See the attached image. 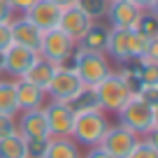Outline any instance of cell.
<instances>
[{
	"instance_id": "cell-1",
	"label": "cell",
	"mask_w": 158,
	"mask_h": 158,
	"mask_svg": "<svg viewBox=\"0 0 158 158\" xmlns=\"http://www.w3.org/2000/svg\"><path fill=\"white\" fill-rule=\"evenodd\" d=\"M118 123L133 130L137 137H147V135H156L158 128V107H151L137 95L128 100L123 107L118 109Z\"/></svg>"
},
{
	"instance_id": "cell-2",
	"label": "cell",
	"mask_w": 158,
	"mask_h": 158,
	"mask_svg": "<svg viewBox=\"0 0 158 158\" xmlns=\"http://www.w3.org/2000/svg\"><path fill=\"white\" fill-rule=\"evenodd\" d=\"M151 40L142 37L137 30L133 28H112L107 40V51L105 56H112L118 65L128 63L133 58H142Z\"/></svg>"
},
{
	"instance_id": "cell-3",
	"label": "cell",
	"mask_w": 158,
	"mask_h": 158,
	"mask_svg": "<svg viewBox=\"0 0 158 158\" xmlns=\"http://www.w3.org/2000/svg\"><path fill=\"white\" fill-rule=\"evenodd\" d=\"M109 128V121L105 116L102 109H93V112H84V114H74V123H72V133L70 137L81 147H98L102 142L105 133Z\"/></svg>"
},
{
	"instance_id": "cell-4",
	"label": "cell",
	"mask_w": 158,
	"mask_h": 158,
	"mask_svg": "<svg viewBox=\"0 0 158 158\" xmlns=\"http://www.w3.org/2000/svg\"><path fill=\"white\" fill-rule=\"evenodd\" d=\"M72 63L70 68L77 72V77L81 79V84L84 86H98L109 72V60L105 54H93V51H84V49H74L72 54Z\"/></svg>"
},
{
	"instance_id": "cell-5",
	"label": "cell",
	"mask_w": 158,
	"mask_h": 158,
	"mask_svg": "<svg viewBox=\"0 0 158 158\" xmlns=\"http://www.w3.org/2000/svg\"><path fill=\"white\" fill-rule=\"evenodd\" d=\"M93 89H95V95H98V102H100V109H102V112H114L116 114L118 109L133 98L130 91L126 89V84L121 81V77H118L116 72H109Z\"/></svg>"
},
{
	"instance_id": "cell-6",
	"label": "cell",
	"mask_w": 158,
	"mask_h": 158,
	"mask_svg": "<svg viewBox=\"0 0 158 158\" xmlns=\"http://www.w3.org/2000/svg\"><path fill=\"white\" fill-rule=\"evenodd\" d=\"M74 49H77V44H74L72 40L60 28H54V30H47V33L42 35V44H40L37 54L42 56V58L56 63V65H65L72 58Z\"/></svg>"
},
{
	"instance_id": "cell-7",
	"label": "cell",
	"mask_w": 158,
	"mask_h": 158,
	"mask_svg": "<svg viewBox=\"0 0 158 158\" xmlns=\"http://www.w3.org/2000/svg\"><path fill=\"white\" fill-rule=\"evenodd\" d=\"M81 79L77 77V72H74L70 65H58V70H56V74L51 77L49 86H47L44 93L49 95V100H56V102H68L70 98H74V95L81 91Z\"/></svg>"
},
{
	"instance_id": "cell-8",
	"label": "cell",
	"mask_w": 158,
	"mask_h": 158,
	"mask_svg": "<svg viewBox=\"0 0 158 158\" xmlns=\"http://www.w3.org/2000/svg\"><path fill=\"white\" fill-rule=\"evenodd\" d=\"M137 135L133 130H128L126 126L116 123V126H109L107 133H105L102 142L98 147H102L105 151L109 153L112 158H128V153L133 151V147L137 144Z\"/></svg>"
},
{
	"instance_id": "cell-9",
	"label": "cell",
	"mask_w": 158,
	"mask_h": 158,
	"mask_svg": "<svg viewBox=\"0 0 158 158\" xmlns=\"http://www.w3.org/2000/svg\"><path fill=\"white\" fill-rule=\"evenodd\" d=\"M37 58H40L37 51L19 47V44H10L5 51H2V72L10 74V77H14V79H21L30 68H33V63Z\"/></svg>"
},
{
	"instance_id": "cell-10",
	"label": "cell",
	"mask_w": 158,
	"mask_h": 158,
	"mask_svg": "<svg viewBox=\"0 0 158 158\" xmlns=\"http://www.w3.org/2000/svg\"><path fill=\"white\" fill-rule=\"evenodd\" d=\"M44 116L47 126H49V137H70L74 123V112L65 102H56L49 100V105H44Z\"/></svg>"
},
{
	"instance_id": "cell-11",
	"label": "cell",
	"mask_w": 158,
	"mask_h": 158,
	"mask_svg": "<svg viewBox=\"0 0 158 158\" xmlns=\"http://www.w3.org/2000/svg\"><path fill=\"white\" fill-rule=\"evenodd\" d=\"M60 7L54 5L51 0H37L33 7H30L28 12H26V19L33 21L35 26H37L42 33H47V30H54L58 28V21H60Z\"/></svg>"
},
{
	"instance_id": "cell-12",
	"label": "cell",
	"mask_w": 158,
	"mask_h": 158,
	"mask_svg": "<svg viewBox=\"0 0 158 158\" xmlns=\"http://www.w3.org/2000/svg\"><path fill=\"white\" fill-rule=\"evenodd\" d=\"M10 30H12V42L19 47H26V49H33V51H40V44H42V30L28 21L26 16H19V19H12L10 23Z\"/></svg>"
},
{
	"instance_id": "cell-13",
	"label": "cell",
	"mask_w": 158,
	"mask_h": 158,
	"mask_svg": "<svg viewBox=\"0 0 158 158\" xmlns=\"http://www.w3.org/2000/svg\"><path fill=\"white\" fill-rule=\"evenodd\" d=\"M139 14H142V10H137L128 0H112L107 5L105 19L109 21V28H135Z\"/></svg>"
},
{
	"instance_id": "cell-14",
	"label": "cell",
	"mask_w": 158,
	"mask_h": 158,
	"mask_svg": "<svg viewBox=\"0 0 158 158\" xmlns=\"http://www.w3.org/2000/svg\"><path fill=\"white\" fill-rule=\"evenodd\" d=\"M93 23V21L89 19V16L84 14V12L79 10L77 5L72 7H65L63 12H60V21H58V28L63 30L65 35H68L70 40H72L74 44H77L79 40H81V35L86 33V28Z\"/></svg>"
},
{
	"instance_id": "cell-15",
	"label": "cell",
	"mask_w": 158,
	"mask_h": 158,
	"mask_svg": "<svg viewBox=\"0 0 158 158\" xmlns=\"http://www.w3.org/2000/svg\"><path fill=\"white\" fill-rule=\"evenodd\" d=\"M14 86H16L19 112H33V109H42L47 105V93L40 86L30 84L26 79H14Z\"/></svg>"
},
{
	"instance_id": "cell-16",
	"label": "cell",
	"mask_w": 158,
	"mask_h": 158,
	"mask_svg": "<svg viewBox=\"0 0 158 158\" xmlns=\"http://www.w3.org/2000/svg\"><path fill=\"white\" fill-rule=\"evenodd\" d=\"M109 26L105 21H93L86 28V33L81 35V40L77 42V49L93 51V54H105L107 51V40H109Z\"/></svg>"
},
{
	"instance_id": "cell-17",
	"label": "cell",
	"mask_w": 158,
	"mask_h": 158,
	"mask_svg": "<svg viewBox=\"0 0 158 158\" xmlns=\"http://www.w3.org/2000/svg\"><path fill=\"white\" fill-rule=\"evenodd\" d=\"M16 121V133L23 137H49V126H47L44 109H33V112H19Z\"/></svg>"
},
{
	"instance_id": "cell-18",
	"label": "cell",
	"mask_w": 158,
	"mask_h": 158,
	"mask_svg": "<svg viewBox=\"0 0 158 158\" xmlns=\"http://www.w3.org/2000/svg\"><path fill=\"white\" fill-rule=\"evenodd\" d=\"M56 70H58V65H56V63H51V60H47V58L40 56V58L33 63V68H30L21 79H26V81H30V84L40 86L42 91H47V86H49L51 77L56 74Z\"/></svg>"
},
{
	"instance_id": "cell-19",
	"label": "cell",
	"mask_w": 158,
	"mask_h": 158,
	"mask_svg": "<svg viewBox=\"0 0 158 158\" xmlns=\"http://www.w3.org/2000/svg\"><path fill=\"white\" fill-rule=\"evenodd\" d=\"M44 158H81V149L72 137H51Z\"/></svg>"
},
{
	"instance_id": "cell-20",
	"label": "cell",
	"mask_w": 158,
	"mask_h": 158,
	"mask_svg": "<svg viewBox=\"0 0 158 158\" xmlns=\"http://www.w3.org/2000/svg\"><path fill=\"white\" fill-rule=\"evenodd\" d=\"M65 105H68L74 114H84V112L100 109V102H98V95H95L93 86H81V91H79L74 98H70Z\"/></svg>"
},
{
	"instance_id": "cell-21",
	"label": "cell",
	"mask_w": 158,
	"mask_h": 158,
	"mask_svg": "<svg viewBox=\"0 0 158 158\" xmlns=\"http://www.w3.org/2000/svg\"><path fill=\"white\" fill-rule=\"evenodd\" d=\"M0 114H7V116L19 114L14 79H0Z\"/></svg>"
},
{
	"instance_id": "cell-22",
	"label": "cell",
	"mask_w": 158,
	"mask_h": 158,
	"mask_svg": "<svg viewBox=\"0 0 158 158\" xmlns=\"http://www.w3.org/2000/svg\"><path fill=\"white\" fill-rule=\"evenodd\" d=\"M0 158H26L23 135L12 133L7 137H0Z\"/></svg>"
},
{
	"instance_id": "cell-23",
	"label": "cell",
	"mask_w": 158,
	"mask_h": 158,
	"mask_svg": "<svg viewBox=\"0 0 158 158\" xmlns=\"http://www.w3.org/2000/svg\"><path fill=\"white\" fill-rule=\"evenodd\" d=\"M133 30H137L147 40H158V16H156V12H142Z\"/></svg>"
},
{
	"instance_id": "cell-24",
	"label": "cell",
	"mask_w": 158,
	"mask_h": 158,
	"mask_svg": "<svg viewBox=\"0 0 158 158\" xmlns=\"http://www.w3.org/2000/svg\"><path fill=\"white\" fill-rule=\"evenodd\" d=\"M128 158H158L156 135H147V137H139V139H137V144L133 147V151L128 153Z\"/></svg>"
},
{
	"instance_id": "cell-25",
	"label": "cell",
	"mask_w": 158,
	"mask_h": 158,
	"mask_svg": "<svg viewBox=\"0 0 158 158\" xmlns=\"http://www.w3.org/2000/svg\"><path fill=\"white\" fill-rule=\"evenodd\" d=\"M107 0H77V7L89 16L91 21H100L107 14Z\"/></svg>"
},
{
	"instance_id": "cell-26",
	"label": "cell",
	"mask_w": 158,
	"mask_h": 158,
	"mask_svg": "<svg viewBox=\"0 0 158 158\" xmlns=\"http://www.w3.org/2000/svg\"><path fill=\"white\" fill-rule=\"evenodd\" d=\"M26 139V158H44L51 137H23Z\"/></svg>"
},
{
	"instance_id": "cell-27",
	"label": "cell",
	"mask_w": 158,
	"mask_h": 158,
	"mask_svg": "<svg viewBox=\"0 0 158 158\" xmlns=\"http://www.w3.org/2000/svg\"><path fill=\"white\" fill-rule=\"evenodd\" d=\"M137 98L151 107H158V84H142V89L137 91Z\"/></svg>"
},
{
	"instance_id": "cell-28",
	"label": "cell",
	"mask_w": 158,
	"mask_h": 158,
	"mask_svg": "<svg viewBox=\"0 0 158 158\" xmlns=\"http://www.w3.org/2000/svg\"><path fill=\"white\" fill-rule=\"evenodd\" d=\"M12 133H16V118L7 116V114H0V137H7Z\"/></svg>"
},
{
	"instance_id": "cell-29",
	"label": "cell",
	"mask_w": 158,
	"mask_h": 158,
	"mask_svg": "<svg viewBox=\"0 0 158 158\" xmlns=\"http://www.w3.org/2000/svg\"><path fill=\"white\" fill-rule=\"evenodd\" d=\"M10 44H14V42H12L10 23H0V54H2V51H5Z\"/></svg>"
},
{
	"instance_id": "cell-30",
	"label": "cell",
	"mask_w": 158,
	"mask_h": 158,
	"mask_svg": "<svg viewBox=\"0 0 158 158\" xmlns=\"http://www.w3.org/2000/svg\"><path fill=\"white\" fill-rule=\"evenodd\" d=\"M7 2H10V7H12V10H14V14H16V12H19V14L23 16L26 12L30 10V7H33L35 2H37V0H7Z\"/></svg>"
},
{
	"instance_id": "cell-31",
	"label": "cell",
	"mask_w": 158,
	"mask_h": 158,
	"mask_svg": "<svg viewBox=\"0 0 158 158\" xmlns=\"http://www.w3.org/2000/svg\"><path fill=\"white\" fill-rule=\"evenodd\" d=\"M12 19H14V10L7 0H0V23H12Z\"/></svg>"
},
{
	"instance_id": "cell-32",
	"label": "cell",
	"mask_w": 158,
	"mask_h": 158,
	"mask_svg": "<svg viewBox=\"0 0 158 158\" xmlns=\"http://www.w3.org/2000/svg\"><path fill=\"white\" fill-rule=\"evenodd\" d=\"M128 2H133L142 12H156V5H158V0H128Z\"/></svg>"
},
{
	"instance_id": "cell-33",
	"label": "cell",
	"mask_w": 158,
	"mask_h": 158,
	"mask_svg": "<svg viewBox=\"0 0 158 158\" xmlns=\"http://www.w3.org/2000/svg\"><path fill=\"white\" fill-rule=\"evenodd\" d=\"M81 158H112V156H109L102 147H91L89 151H86V156H81Z\"/></svg>"
},
{
	"instance_id": "cell-34",
	"label": "cell",
	"mask_w": 158,
	"mask_h": 158,
	"mask_svg": "<svg viewBox=\"0 0 158 158\" xmlns=\"http://www.w3.org/2000/svg\"><path fill=\"white\" fill-rule=\"evenodd\" d=\"M54 5H58L60 10H65V7H72V5H77V0H51Z\"/></svg>"
},
{
	"instance_id": "cell-35",
	"label": "cell",
	"mask_w": 158,
	"mask_h": 158,
	"mask_svg": "<svg viewBox=\"0 0 158 158\" xmlns=\"http://www.w3.org/2000/svg\"><path fill=\"white\" fill-rule=\"evenodd\" d=\"M0 72H2V54H0Z\"/></svg>"
},
{
	"instance_id": "cell-36",
	"label": "cell",
	"mask_w": 158,
	"mask_h": 158,
	"mask_svg": "<svg viewBox=\"0 0 158 158\" xmlns=\"http://www.w3.org/2000/svg\"><path fill=\"white\" fill-rule=\"evenodd\" d=\"M107 2H112V0H107Z\"/></svg>"
}]
</instances>
